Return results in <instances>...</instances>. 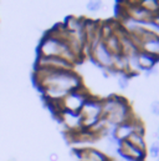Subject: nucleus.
<instances>
[{
	"label": "nucleus",
	"mask_w": 159,
	"mask_h": 161,
	"mask_svg": "<svg viewBox=\"0 0 159 161\" xmlns=\"http://www.w3.org/2000/svg\"><path fill=\"white\" fill-rule=\"evenodd\" d=\"M35 80L45 97L55 105L69 92L83 87V82L75 70H50L35 68Z\"/></svg>",
	"instance_id": "1"
},
{
	"label": "nucleus",
	"mask_w": 159,
	"mask_h": 161,
	"mask_svg": "<svg viewBox=\"0 0 159 161\" xmlns=\"http://www.w3.org/2000/svg\"><path fill=\"white\" fill-rule=\"evenodd\" d=\"M102 115L112 127L136 118L129 103L118 95H111L102 100Z\"/></svg>",
	"instance_id": "2"
},
{
	"label": "nucleus",
	"mask_w": 159,
	"mask_h": 161,
	"mask_svg": "<svg viewBox=\"0 0 159 161\" xmlns=\"http://www.w3.org/2000/svg\"><path fill=\"white\" fill-rule=\"evenodd\" d=\"M39 55L40 56H59L65 60H67L71 64H76L80 59L74 54L69 44L64 39L56 36L51 31L45 35V38L41 40L39 45Z\"/></svg>",
	"instance_id": "3"
},
{
	"label": "nucleus",
	"mask_w": 159,
	"mask_h": 161,
	"mask_svg": "<svg viewBox=\"0 0 159 161\" xmlns=\"http://www.w3.org/2000/svg\"><path fill=\"white\" fill-rule=\"evenodd\" d=\"M88 97H90V95L87 94L85 87H81L79 90L69 92L55 106H56L57 113H60V111H69V113L80 114V111L82 110V108H83V105H85V103L87 101Z\"/></svg>",
	"instance_id": "4"
},
{
	"label": "nucleus",
	"mask_w": 159,
	"mask_h": 161,
	"mask_svg": "<svg viewBox=\"0 0 159 161\" xmlns=\"http://www.w3.org/2000/svg\"><path fill=\"white\" fill-rule=\"evenodd\" d=\"M87 51L91 55L92 60L98 66H101L105 70H108V71L113 73L112 71V59H113V55L105 46L102 38H97V39L91 41L87 45Z\"/></svg>",
	"instance_id": "5"
},
{
	"label": "nucleus",
	"mask_w": 159,
	"mask_h": 161,
	"mask_svg": "<svg viewBox=\"0 0 159 161\" xmlns=\"http://www.w3.org/2000/svg\"><path fill=\"white\" fill-rule=\"evenodd\" d=\"M80 115H81L83 130L91 129L103 116L102 115V100H98V99L90 96L87 99V101L85 103L82 110L80 111Z\"/></svg>",
	"instance_id": "6"
},
{
	"label": "nucleus",
	"mask_w": 159,
	"mask_h": 161,
	"mask_svg": "<svg viewBox=\"0 0 159 161\" xmlns=\"http://www.w3.org/2000/svg\"><path fill=\"white\" fill-rule=\"evenodd\" d=\"M124 15L129 16L131 19L136 20L137 23H139L141 25H146L148 23H151L154 18V15H152L151 13H148L141 4L139 1H129L124 5Z\"/></svg>",
	"instance_id": "7"
},
{
	"label": "nucleus",
	"mask_w": 159,
	"mask_h": 161,
	"mask_svg": "<svg viewBox=\"0 0 159 161\" xmlns=\"http://www.w3.org/2000/svg\"><path fill=\"white\" fill-rule=\"evenodd\" d=\"M35 68L70 71V70H74L75 65L69 63L67 60H65L62 58H59V56H40V55H38Z\"/></svg>",
	"instance_id": "8"
},
{
	"label": "nucleus",
	"mask_w": 159,
	"mask_h": 161,
	"mask_svg": "<svg viewBox=\"0 0 159 161\" xmlns=\"http://www.w3.org/2000/svg\"><path fill=\"white\" fill-rule=\"evenodd\" d=\"M117 155L122 160L126 161H144L147 153L143 150H139L138 147L133 146L128 141H122L119 142Z\"/></svg>",
	"instance_id": "9"
},
{
	"label": "nucleus",
	"mask_w": 159,
	"mask_h": 161,
	"mask_svg": "<svg viewBox=\"0 0 159 161\" xmlns=\"http://www.w3.org/2000/svg\"><path fill=\"white\" fill-rule=\"evenodd\" d=\"M59 116L61 121L64 122V125L66 126V129L74 134H77L80 131L83 130L82 127V120H81V115L76 113H69V111H60Z\"/></svg>",
	"instance_id": "10"
},
{
	"label": "nucleus",
	"mask_w": 159,
	"mask_h": 161,
	"mask_svg": "<svg viewBox=\"0 0 159 161\" xmlns=\"http://www.w3.org/2000/svg\"><path fill=\"white\" fill-rule=\"evenodd\" d=\"M136 118L133 120L128 121V122H123L121 125H117L112 129V132H111V136L118 141V142H122V141H127V139L131 136L132 132H134V124H136Z\"/></svg>",
	"instance_id": "11"
},
{
	"label": "nucleus",
	"mask_w": 159,
	"mask_h": 161,
	"mask_svg": "<svg viewBox=\"0 0 159 161\" xmlns=\"http://www.w3.org/2000/svg\"><path fill=\"white\" fill-rule=\"evenodd\" d=\"M81 161H111L106 153L95 147H85L79 153Z\"/></svg>",
	"instance_id": "12"
},
{
	"label": "nucleus",
	"mask_w": 159,
	"mask_h": 161,
	"mask_svg": "<svg viewBox=\"0 0 159 161\" xmlns=\"http://www.w3.org/2000/svg\"><path fill=\"white\" fill-rule=\"evenodd\" d=\"M137 59H138V65H139L141 71H147V73L151 71L154 66H157V64L159 63L154 56H152L151 54L144 53L142 50L138 53Z\"/></svg>",
	"instance_id": "13"
},
{
	"label": "nucleus",
	"mask_w": 159,
	"mask_h": 161,
	"mask_svg": "<svg viewBox=\"0 0 159 161\" xmlns=\"http://www.w3.org/2000/svg\"><path fill=\"white\" fill-rule=\"evenodd\" d=\"M105 46L107 47V50L112 54V55H116V54H121V40H119L118 34L116 31L111 33L110 35L102 38Z\"/></svg>",
	"instance_id": "14"
},
{
	"label": "nucleus",
	"mask_w": 159,
	"mask_h": 161,
	"mask_svg": "<svg viewBox=\"0 0 159 161\" xmlns=\"http://www.w3.org/2000/svg\"><path fill=\"white\" fill-rule=\"evenodd\" d=\"M141 50L144 53L151 54L152 56H154L157 60L159 61V36L156 35L154 38H152L151 40L146 41L142 44Z\"/></svg>",
	"instance_id": "15"
},
{
	"label": "nucleus",
	"mask_w": 159,
	"mask_h": 161,
	"mask_svg": "<svg viewBox=\"0 0 159 161\" xmlns=\"http://www.w3.org/2000/svg\"><path fill=\"white\" fill-rule=\"evenodd\" d=\"M127 141H128L129 144H132L133 146L138 147L139 150H143V151L147 150V142H146L144 134H141V132H132L131 136L127 139Z\"/></svg>",
	"instance_id": "16"
},
{
	"label": "nucleus",
	"mask_w": 159,
	"mask_h": 161,
	"mask_svg": "<svg viewBox=\"0 0 159 161\" xmlns=\"http://www.w3.org/2000/svg\"><path fill=\"white\" fill-rule=\"evenodd\" d=\"M139 4L152 15L159 14V0H141Z\"/></svg>",
	"instance_id": "17"
},
{
	"label": "nucleus",
	"mask_w": 159,
	"mask_h": 161,
	"mask_svg": "<svg viewBox=\"0 0 159 161\" xmlns=\"http://www.w3.org/2000/svg\"><path fill=\"white\" fill-rule=\"evenodd\" d=\"M131 82V76L127 74H117V85L121 90H126L128 89Z\"/></svg>",
	"instance_id": "18"
},
{
	"label": "nucleus",
	"mask_w": 159,
	"mask_h": 161,
	"mask_svg": "<svg viewBox=\"0 0 159 161\" xmlns=\"http://www.w3.org/2000/svg\"><path fill=\"white\" fill-rule=\"evenodd\" d=\"M87 10L91 11V13H97L100 11L102 8H103V3L100 1V0H92V1H88L87 5H86Z\"/></svg>",
	"instance_id": "19"
},
{
	"label": "nucleus",
	"mask_w": 159,
	"mask_h": 161,
	"mask_svg": "<svg viewBox=\"0 0 159 161\" xmlns=\"http://www.w3.org/2000/svg\"><path fill=\"white\" fill-rule=\"evenodd\" d=\"M148 153L153 159H159V142H153L149 146V151Z\"/></svg>",
	"instance_id": "20"
},
{
	"label": "nucleus",
	"mask_w": 159,
	"mask_h": 161,
	"mask_svg": "<svg viewBox=\"0 0 159 161\" xmlns=\"http://www.w3.org/2000/svg\"><path fill=\"white\" fill-rule=\"evenodd\" d=\"M149 111L152 115L154 116H159V99H156L151 103L149 105Z\"/></svg>",
	"instance_id": "21"
},
{
	"label": "nucleus",
	"mask_w": 159,
	"mask_h": 161,
	"mask_svg": "<svg viewBox=\"0 0 159 161\" xmlns=\"http://www.w3.org/2000/svg\"><path fill=\"white\" fill-rule=\"evenodd\" d=\"M49 159H50V161H59V155L56 153H52V154H50Z\"/></svg>",
	"instance_id": "22"
},
{
	"label": "nucleus",
	"mask_w": 159,
	"mask_h": 161,
	"mask_svg": "<svg viewBox=\"0 0 159 161\" xmlns=\"http://www.w3.org/2000/svg\"><path fill=\"white\" fill-rule=\"evenodd\" d=\"M157 139H158V141H159V126H158V129H157Z\"/></svg>",
	"instance_id": "23"
}]
</instances>
